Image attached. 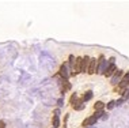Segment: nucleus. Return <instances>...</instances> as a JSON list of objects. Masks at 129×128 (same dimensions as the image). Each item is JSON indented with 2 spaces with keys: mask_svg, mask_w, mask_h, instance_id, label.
I'll list each match as a JSON object with an SVG mask.
<instances>
[{
  "mask_svg": "<svg viewBox=\"0 0 129 128\" xmlns=\"http://www.w3.org/2000/svg\"><path fill=\"white\" fill-rule=\"evenodd\" d=\"M109 63H107V60H105V57L103 56H101L99 57V60H98V67H96V72L98 74H103L105 75V72H106L107 70V67H109Z\"/></svg>",
  "mask_w": 129,
  "mask_h": 128,
  "instance_id": "1",
  "label": "nucleus"
},
{
  "mask_svg": "<svg viewBox=\"0 0 129 128\" xmlns=\"http://www.w3.org/2000/svg\"><path fill=\"white\" fill-rule=\"evenodd\" d=\"M58 75L62 78V81H67L69 78V71H68V64H62L60 67V71H58Z\"/></svg>",
  "mask_w": 129,
  "mask_h": 128,
  "instance_id": "2",
  "label": "nucleus"
},
{
  "mask_svg": "<svg viewBox=\"0 0 129 128\" xmlns=\"http://www.w3.org/2000/svg\"><path fill=\"white\" fill-rule=\"evenodd\" d=\"M122 76H124L122 71H121V70H117L116 72H114V75L111 76V85H117V83H120L121 79H122Z\"/></svg>",
  "mask_w": 129,
  "mask_h": 128,
  "instance_id": "3",
  "label": "nucleus"
},
{
  "mask_svg": "<svg viewBox=\"0 0 129 128\" xmlns=\"http://www.w3.org/2000/svg\"><path fill=\"white\" fill-rule=\"evenodd\" d=\"M96 67H98V60H96V59H91L87 72H88V74H94V72L96 71Z\"/></svg>",
  "mask_w": 129,
  "mask_h": 128,
  "instance_id": "4",
  "label": "nucleus"
},
{
  "mask_svg": "<svg viewBox=\"0 0 129 128\" xmlns=\"http://www.w3.org/2000/svg\"><path fill=\"white\" fill-rule=\"evenodd\" d=\"M96 120H98V119H96V116H95V115H94V116H90V117H87L84 121H83V127L86 128V127L94 125V124L96 123Z\"/></svg>",
  "mask_w": 129,
  "mask_h": 128,
  "instance_id": "5",
  "label": "nucleus"
},
{
  "mask_svg": "<svg viewBox=\"0 0 129 128\" xmlns=\"http://www.w3.org/2000/svg\"><path fill=\"white\" fill-rule=\"evenodd\" d=\"M84 106H86V104H84L83 99H76V101L72 104V108H74L75 110H83Z\"/></svg>",
  "mask_w": 129,
  "mask_h": 128,
  "instance_id": "6",
  "label": "nucleus"
},
{
  "mask_svg": "<svg viewBox=\"0 0 129 128\" xmlns=\"http://www.w3.org/2000/svg\"><path fill=\"white\" fill-rule=\"evenodd\" d=\"M90 59L88 56H86V57H83L82 59V72H86L87 70H88V65H90Z\"/></svg>",
  "mask_w": 129,
  "mask_h": 128,
  "instance_id": "7",
  "label": "nucleus"
},
{
  "mask_svg": "<svg viewBox=\"0 0 129 128\" xmlns=\"http://www.w3.org/2000/svg\"><path fill=\"white\" fill-rule=\"evenodd\" d=\"M116 71H117L116 64H110L109 67H107L106 72H105V76H113V75H114V72H116Z\"/></svg>",
  "mask_w": 129,
  "mask_h": 128,
  "instance_id": "8",
  "label": "nucleus"
},
{
  "mask_svg": "<svg viewBox=\"0 0 129 128\" xmlns=\"http://www.w3.org/2000/svg\"><path fill=\"white\" fill-rule=\"evenodd\" d=\"M103 108H105V104H103V102H101V101H98L96 104H94V109H95V112L103 110Z\"/></svg>",
  "mask_w": 129,
  "mask_h": 128,
  "instance_id": "9",
  "label": "nucleus"
},
{
  "mask_svg": "<svg viewBox=\"0 0 129 128\" xmlns=\"http://www.w3.org/2000/svg\"><path fill=\"white\" fill-rule=\"evenodd\" d=\"M91 98H92V91H91V90L86 91V93H84V95H83V101L87 102V101H90Z\"/></svg>",
  "mask_w": 129,
  "mask_h": 128,
  "instance_id": "10",
  "label": "nucleus"
},
{
  "mask_svg": "<svg viewBox=\"0 0 129 128\" xmlns=\"http://www.w3.org/2000/svg\"><path fill=\"white\" fill-rule=\"evenodd\" d=\"M52 124H53V128H57L58 125H60V117H58V116H53Z\"/></svg>",
  "mask_w": 129,
  "mask_h": 128,
  "instance_id": "11",
  "label": "nucleus"
},
{
  "mask_svg": "<svg viewBox=\"0 0 129 128\" xmlns=\"http://www.w3.org/2000/svg\"><path fill=\"white\" fill-rule=\"evenodd\" d=\"M69 89H71V85H69L67 81H64V85L61 86V93H62V94H64V93L67 91V90H69Z\"/></svg>",
  "mask_w": 129,
  "mask_h": 128,
  "instance_id": "12",
  "label": "nucleus"
},
{
  "mask_svg": "<svg viewBox=\"0 0 129 128\" xmlns=\"http://www.w3.org/2000/svg\"><path fill=\"white\" fill-rule=\"evenodd\" d=\"M114 106H116V102L114 101H110L109 104H107V109H113Z\"/></svg>",
  "mask_w": 129,
  "mask_h": 128,
  "instance_id": "13",
  "label": "nucleus"
},
{
  "mask_svg": "<svg viewBox=\"0 0 129 128\" xmlns=\"http://www.w3.org/2000/svg\"><path fill=\"white\" fill-rule=\"evenodd\" d=\"M122 81H125V82H128V83H129V72H126V74L122 76Z\"/></svg>",
  "mask_w": 129,
  "mask_h": 128,
  "instance_id": "14",
  "label": "nucleus"
},
{
  "mask_svg": "<svg viewBox=\"0 0 129 128\" xmlns=\"http://www.w3.org/2000/svg\"><path fill=\"white\" fill-rule=\"evenodd\" d=\"M76 99H78V97H76V94H72V97H71V104H74Z\"/></svg>",
  "mask_w": 129,
  "mask_h": 128,
  "instance_id": "15",
  "label": "nucleus"
},
{
  "mask_svg": "<svg viewBox=\"0 0 129 128\" xmlns=\"http://www.w3.org/2000/svg\"><path fill=\"white\" fill-rule=\"evenodd\" d=\"M124 98H129V89H126V91L124 93Z\"/></svg>",
  "mask_w": 129,
  "mask_h": 128,
  "instance_id": "16",
  "label": "nucleus"
},
{
  "mask_svg": "<svg viewBox=\"0 0 129 128\" xmlns=\"http://www.w3.org/2000/svg\"><path fill=\"white\" fill-rule=\"evenodd\" d=\"M54 116H58V117H60V109H54Z\"/></svg>",
  "mask_w": 129,
  "mask_h": 128,
  "instance_id": "17",
  "label": "nucleus"
},
{
  "mask_svg": "<svg viewBox=\"0 0 129 128\" xmlns=\"http://www.w3.org/2000/svg\"><path fill=\"white\" fill-rule=\"evenodd\" d=\"M57 102H58V105H60V106H62V102H64V101H62V98H60Z\"/></svg>",
  "mask_w": 129,
  "mask_h": 128,
  "instance_id": "18",
  "label": "nucleus"
},
{
  "mask_svg": "<svg viewBox=\"0 0 129 128\" xmlns=\"http://www.w3.org/2000/svg\"><path fill=\"white\" fill-rule=\"evenodd\" d=\"M122 101H124V99H118V101L116 102V105H121V104H122Z\"/></svg>",
  "mask_w": 129,
  "mask_h": 128,
  "instance_id": "19",
  "label": "nucleus"
},
{
  "mask_svg": "<svg viewBox=\"0 0 129 128\" xmlns=\"http://www.w3.org/2000/svg\"><path fill=\"white\" fill-rule=\"evenodd\" d=\"M6 127V124H4V121H0V128H4Z\"/></svg>",
  "mask_w": 129,
  "mask_h": 128,
  "instance_id": "20",
  "label": "nucleus"
}]
</instances>
